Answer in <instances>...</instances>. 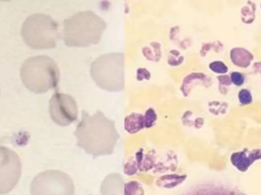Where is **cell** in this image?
<instances>
[{"mask_svg": "<svg viewBox=\"0 0 261 195\" xmlns=\"http://www.w3.org/2000/svg\"><path fill=\"white\" fill-rule=\"evenodd\" d=\"M73 134L78 147L94 157L113 154L120 138L115 121L101 110L92 115L83 110L82 118Z\"/></svg>", "mask_w": 261, "mask_h": 195, "instance_id": "6da1fadb", "label": "cell"}, {"mask_svg": "<svg viewBox=\"0 0 261 195\" xmlns=\"http://www.w3.org/2000/svg\"><path fill=\"white\" fill-rule=\"evenodd\" d=\"M107 24L93 11L76 12L64 21L61 38L67 47H87L100 42Z\"/></svg>", "mask_w": 261, "mask_h": 195, "instance_id": "7a4b0ae2", "label": "cell"}, {"mask_svg": "<svg viewBox=\"0 0 261 195\" xmlns=\"http://www.w3.org/2000/svg\"><path fill=\"white\" fill-rule=\"evenodd\" d=\"M61 78L59 67L50 57L37 56L24 61L21 68V79L32 93L44 94L58 87Z\"/></svg>", "mask_w": 261, "mask_h": 195, "instance_id": "3957f363", "label": "cell"}, {"mask_svg": "<svg viewBox=\"0 0 261 195\" xmlns=\"http://www.w3.org/2000/svg\"><path fill=\"white\" fill-rule=\"evenodd\" d=\"M90 76L96 86L105 91H122L125 86V55L122 53L101 55L92 63Z\"/></svg>", "mask_w": 261, "mask_h": 195, "instance_id": "277c9868", "label": "cell"}, {"mask_svg": "<svg viewBox=\"0 0 261 195\" xmlns=\"http://www.w3.org/2000/svg\"><path fill=\"white\" fill-rule=\"evenodd\" d=\"M21 34L24 43L36 50L55 48L61 37L58 23L50 15L42 13L28 17L23 23Z\"/></svg>", "mask_w": 261, "mask_h": 195, "instance_id": "5b68a950", "label": "cell"}, {"mask_svg": "<svg viewBox=\"0 0 261 195\" xmlns=\"http://www.w3.org/2000/svg\"><path fill=\"white\" fill-rule=\"evenodd\" d=\"M75 185L69 175L60 170L38 174L31 184L32 195H74Z\"/></svg>", "mask_w": 261, "mask_h": 195, "instance_id": "8992f818", "label": "cell"}, {"mask_svg": "<svg viewBox=\"0 0 261 195\" xmlns=\"http://www.w3.org/2000/svg\"><path fill=\"white\" fill-rule=\"evenodd\" d=\"M21 175V163L16 153L0 147V194L10 192L18 184Z\"/></svg>", "mask_w": 261, "mask_h": 195, "instance_id": "52a82bcc", "label": "cell"}, {"mask_svg": "<svg viewBox=\"0 0 261 195\" xmlns=\"http://www.w3.org/2000/svg\"><path fill=\"white\" fill-rule=\"evenodd\" d=\"M78 113L77 103L70 95L55 93L49 101L50 118L61 127H67L75 122Z\"/></svg>", "mask_w": 261, "mask_h": 195, "instance_id": "ba28073f", "label": "cell"}, {"mask_svg": "<svg viewBox=\"0 0 261 195\" xmlns=\"http://www.w3.org/2000/svg\"><path fill=\"white\" fill-rule=\"evenodd\" d=\"M125 182L123 178L118 173H112L106 177L101 185L102 195H124Z\"/></svg>", "mask_w": 261, "mask_h": 195, "instance_id": "9c48e42d", "label": "cell"}, {"mask_svg": "<svg viewBox=\"0 0 261 195\" xmlns=\"http://www.w3.org/2000/svg\"><path fill=\"white\" fill-rule=\"evenodd\" d=\"M145 127L144 115L138 113H132L125 119V128L130 134H135Z\"/></svg>", "mask_w": 261, "mask_h": 195, "instance_id": "30bf717a", "label": "cell"}, {"mask_svg": "<svg viewBox=\"0 0 261 195\" xmlns=\"http://www.w3.org/2000/svg\"><path fill=\"white\" fill-rule=\"evenodd\" d=\"M124 195H144V190L138 182H130L125 184Z\"/></svg>", "mask_w": 261, "mask_h": 195, "instance_id": "8fae6325", "label": "cell"}, {"mask_svg": "<svg viewBox=\"0 0 261 195\" xmlns=\"http://www.w3.org/2000/svg\"><path fill=\"white\" fill-rule=\"evenodd\" d=\"M156 118L158 117H156V114L153 108L147 109L145 115H144V123H145L146 128L153 127L156 123Z\"/></svg>", "mask_w": 261, "mask_h": 195, "instance_id": "7c38bea8", "label": "cell"}, {"mask_svg": "<svg viewBox=\"0 0 261 195\" xmlns=\"http://www.w3.org/2000/svg\"><path fill=\"white\" fill-rule=\"evenodd\" d=\"M210 68L215 73H225L228 71V67L225 64L220 61H216V62L210 64Z\"/></svg>", "mask_w": 261, "mask_h": 195, "instance_id": "4fadbf2b", "label": "cell"}, {"mask_svg": "<svg viewBox=\"0 0 261 195\" xmlns=\"http://www.w3.org/2000/svg\"><path fill=\"white\" fill-rule=\"evenodd\" d=\"M239 101L242 104H248L252 101L251 93L246 90H242L239 93Z\"/></svg>", "mask_w": 261, "mask_h": 195, "instance_id": "5bb4252c", "label": "cell"}, {"mask_svg": "<svg viewBox=\"0 0 261 195\" xmlns=\"http://www.w3.org/2000/svg\"><path fill=\"white\" fill-rule=\"evenodd\" d=\"M231 79L233 83L236 84V86L242 85L244 83V81H245L244 76L240 73H237V72H234L231 75Z\"/></svg>", "mask_w": 261, "mask_h": 195, "instance_id": "9a60e30c", "label": "cell"}]
</instances>
